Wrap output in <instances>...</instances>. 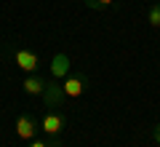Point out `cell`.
<instances>
[{
  "instance_id": "obj_5",
  "label": "cell",
  "mask_w": 160,
  "mask_h": 147,
  "mask_svg": "<svg viewBox=\"0 0 160 147\" xmlns=\"http://www.w3.org/2000/svg\"><path fill=\"white\" fill-rule=\"evenodd\" d=\"M43 104H46V110H56L62 107L64 102H67V96H64V88L59 86V80H46V91H43Z\"/></svg>"
},
{
  "instance_id": "obj_8",
  "label": "cell",
  "mask_w": 160,
  "mask_h": 147,
  "mask_svg": "<svg viewBox=\"0 0 160 147\" xmlns=\"http://www.w3.org/2000/svg\"><path fill=\"white\" fill-rule=\"evenodd\" d=\"M27 147H64V144H62V139H59V136H46V139L35 136V139L27 142Z\"/></svg>"
},
{
  "instance_id": "obj_3",
  "label": "cell",
  "mask_w": 160,
  "mask_h": 147,
  "mask_svg": "<svg viewBox=\"0 0 160 147\" xmlns=\"http://www.w3.org/2000/svg\"><path fill=\"white\" fill-rule=\"evenodd\" d=\"M64 129H67V118H64V113L46 110V115L40 118V131H43L46 136H62Z\"/></svg>"
},
{
  "instance_id": "obj_6",
  "label": "cell",
  "mask_w": 160,
  "mask_h": 147,
  "mask_svg": "<svg viewBox=\"0 0 160 147\" xmlns=\"http://www.w3.org/2000/svg\"><path fill=\"white\" fill-rule=\"evenodd\" d=\"M69 70H72V59H69L64 51L53 54V59H51V78L53 80H64L69 75Z\"/></svg>"
},
{
  "instance_id": "obj_9",
  "label": "cell",
  "mask_w": 160,
  "mask_h": 147,
  "mask_svg": "<svg viewBox=\"0 0 160 147\" xmlns=\"http://www.w3.org/2000/svg\"><path fill=\"white\" fill-rule=\"evenodd\" d=\"M147 22H149V27L160 29V3H152V6H149V11H147Z\"/></svg>"
},
{
  "instance_id": "obj_2",
  "label": "cell",
  "mask_w": 160,
  "mask_h": 147,
  "mask_svg": "<svg viewBox=\"0 0 160 147\" xmlns=\"http://www.w3.org/2000/svg\"><path fill=\"white\" fill-rule=\"evenodd\" d=\"M62 88H64V96H67L69 102L72 99H80V96L91 88V78L86 72H72V75H67L62 80Z\"/></svg>"
},
{
  "instance_id": "obj_11",
  "label": "cell",
  "mask_w": 160,
  "mask_h": 147,
  "mask_svg": "<svg viewBox=\"0 0 160 147\" xmlns=\"http://www.w3.org/2000/svg\"><path fill=\"white\" fill-rule=\"evenodd\" d=\"M149 136H152V142L160 147V120H158V123H152V129H149Z\"/></svg>"
},
{
  "instance_id": "obj_1",
  "label": "cell",
  "mask_w": 160,
  "mask_h": 147,
  "mask_svg": "<svg viewBox=\"0 0 160 147\" xmlns=\"http://www.w3.org/2000/svg\"><path fill=\"white\" fill-rule=\"evenodd\" d=\"M11 51V59H13V64H16L22 72H27V75H35L40 70V56L35 51H29L27 45H11L8 48Z\"/></svg>"
},
{
  "instance_id": "obj_7",
  "label": "cell",
  "mask_w": 160,
  "mask_h": 147,
  "mask_svg": "<svg viewBox=\"0 0 160 147\" xmlns=\"http://www.w3.org/2000/svg\"><path fill=\"white\" fill-rule=\"evenodd\" d=\"M22 91L27 96H43V91H46V78H43L40 72L27 75V78L22 80Z\"/></svg>"
},
{
  "instance_id": "obj_4",
  "label": "cell",
  "mask_w": 160,
  "mask_h": 147,
  "mask_svg": "<svg viewBox=\"0 0 160 147\" xmlns=\"http://www.w3.org/2000/svg\"><path fill=\"white\" fill-rule=\"evenodd\" d=\"M38 131H40V120L35 118L32 113H22V115L16 118V139L29 142V139L38 136Z\"/></svg>"
},
{
  "instance_id": "obj_10",
  "label": "cell",
  "mask_w": 160,
  "mask_h": 147,
  "mask_svg": "<svg viewBox=\"0 0 160 147\" xmlns=\"http://www.w3.org/2000/svg\"><path fill=\"white\" fill-rule=\"evenodd\" d=\"M115 0H83V6L91 8V11H107V8H112Z\"/></svg>"
}]
</instances>
